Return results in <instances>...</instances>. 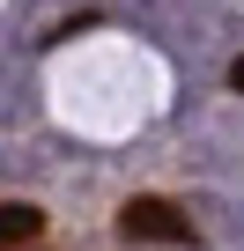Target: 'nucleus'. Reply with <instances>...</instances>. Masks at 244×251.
Returning a JSON list of instances; mask_svg holds the SVG:
<instances>
[{"label": "nucleus", "mask_w": 244, "mask_h": 251, "mask_svg": "<svg viewBox=\"0 0 244 251\" xmlns=\"http://www.w3.org/2000/svg\"><path fill=\"white\" fill-rule=\"evenodd\" d=\"M37 236H45V207L0 200V251H23V244H37Z\"/></svg>", "instance_id": "nucleus-2"}, {"label": "nucleus", "mask_w": 244, "mask_h": 251, "mask_svg": "<svg viewBox=\"0 0 244 251\" xmlns=\"http://www.w3.org/2000/svg\"><path fill=\"white\" fill-rule=\"evenodd\" d=\"M229 89H237V96H244V52H237V59H229Z\"/></svg>", "instance_id": "nucleus-3"}, {"label": "nucleus", "mask_w": 244, "mask_h": 251, "mask_svg": "<svg viewBox=\"0 0 244 251\" xmlns=\"http://www.w3.org/2000/svg\"><path fill=\"white\" fill-rule=\"evenodd\" d=\"M118 236H126V244H192V222H185L170 200L141 192V200L118 207Z\"/></svg>", "instance_id": "nucleus-1"}]
</instances>
